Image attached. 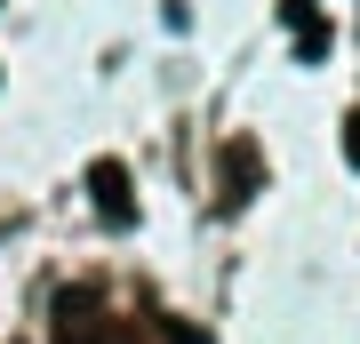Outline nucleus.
<instances>
[{
	"instance_id": "obj_1",
	"label": "nucleus",
	"mask_w": 360,
	"mask_h": 344,
	"mask_svg": "<svg viewBox=\"0 0 360 344\" xmlns=\"http://www.w3.org/2000/svg\"><path fill=\"white\" fill-rule=\"evenodd\" d=\"M89 208H96L112 232H129V224H136V184H129V160H96V168H89Z\"/></svg>"
},
{
	"instance_id": "obj_4",
	"label": "nucleus",
	"mask_w": 360,
	"mask_h": 344,
	"mask_svg": "<svg viewBox=\"0 0 360 344\" xmlns=\"http://www.w3.org/2000/svg\"><path fill=\"white\" fill-rule=\"evenodd\" d=\"M345 160L360 168V104H352V113H345Z\"/></svg>"
},
{
	"instance_id": "obj_3",
	"label": "nucleus",
	"mask_w": 360,
	"mask_h": 344,
	"mask_svg": "<svg viewBox=\"0 0 360 344\" xmlns=\"http://www.w3.org/2000/svg\"><path fill=\"white\" fill-rule=\"evenodd\" d=\"M281 25H288V40H296V56H328V16L312 8V0H281Z\"/></svg>"
},
{
	"instance_id": "obj_2",
	"label": "nucleus",
	"mask_w": 360,
	"mask_h": 344,
	"mask_svg": "<svg viewBox=\"0 0 360 344\" xmlns=\"http://www.w3.org/2000/svg\"><path fill=\"white\" fill-rule=\"evenodd\" d=\"M217 184H224V200H248V192L264 184V153H257V136H224V153H217Z\"/></svg>"
},
{
	"instance_id": "obj_5",
	"label": "nucleus",
	"mask_w": 360,
	"mask_h": 344,
	"mask_svg": "<svg viewBox=\"0 0 360 344\" xmlns=\"http://www.w3.org/2000/svg\"><path fill=\"white\" fill-rule=\"evenodd\" d=\"M0 8H8V0H0Z\"/></svg>"
}]
</instances>
